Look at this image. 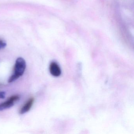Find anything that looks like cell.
I'll list each match as a JSON object with an SVG mask.
<instances>
[{
    "mask_svg": "<svg viewBox=\"0 0 134 134\" xmlns=\"http://www.w3.org/2000/svg\"><path fill=\"white\" fill-rule=\"evenodd\" d=\"M6 43L3 41V40H0V49H3V48H4L6 47Z\"/></svg>",
    "mask_w": 134,
    "mask_h": 134,
    "instance_id": "5",
    "label": "cell"
},
{
    "mask_svg": "<svg viewBox=\"0 0 134 134\" xmlns=\"http://www.w3.org/2000/svg\"><path fill=\"white\" fill-rule=\"evenodd\" d=\"M34 102V99L31 98L28 100L25 103L23 106L21 108L20 110V113L21 114H24L29 112L32 108Z\"/></svg>",
    "mask_w": 134,
    "mask_h": 134,
    "instance_id": "4",
    "label": "cell"
},
{
    "mask_svg": "<svg viewBox=\"0 0 134 134\" xmlns=\"http://www.w3.org/2000/svg\"><path fill=\"white\" fill-rule=\"evenodd\" d=\"M20 99V96L17 95L11 96L7 100L0 103V111L9 109L13 107L15 102H17Z\"/></svg>",
    "mask_w": 134,
    "mask_h": 134,
    "instance_id": "2",
    "label": "cell"
},
{
    "mask_svg": "<svg viewBox=\"0 0 134 134\" xmlns=\"http://www.w3.org/2000/svg\"><path fill=\"white\" fill-rule=\"evenodd\" d=\"M26 68V62L25 59L21 57L18 58L15 62L14 74L9 78L8 83H12L21 76L25 72Z\"/></svg>",
    "mask_w": 134,
    "mask_h": 134,
    "instance_id": "1",
    "label": "cell"
},
{
    "mask_svg": "<svg viewBox=\"0 0 134 134\" xmlns=\"http://www.w3.org/2000/svg\"><path fill=\"white\" fill-rule=\"evenodd\" d=\"M49 70L51 74L55 77L59 76L61 74V70L56 63L52 62L50 65Z\"/></svg>",
    "mask_w": 134,
    "mask_h": 134,
    "instance_id": "3",
    "label": "cell"
},
{
    "mask_svg": "<svg viewBox=\"0 0 134 134\" xmlns=\"http://www.w3.org/2000/svg\"><path fill=\"white\" fill-rule=\"evenodd\" d=\"M6 96V93L4 91L0 92V99H4Z\"/></svg>",
    "mask_w": 134,
    "mask_h": 134,
    "instance_id": "6",
    "label": "cell"
}]
</instances>
